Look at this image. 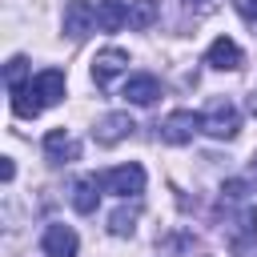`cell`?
I'll list each match as a JSON object with an SVG mask.
<instances>
[{
  "label": "cell",
  "instance_id": "1",
  "mask_svg": "<svg viewBox=\"0 0 257 257\" xmlns=\"http://www.w3.org/2000/svg\"><path fill=\"white\" fill-rule=\"evenodd\" d=\"M237 128H241L237 104H233L229 96H213V100L205 104V112H201V133H209V137H217V141H229V137H237Z\"/></svg>",
  "mask_w": 257,
  "mask_h": 257
},
{
  "label": "cell",
  "instance_id": "2",
  "mask_svg": "<svg viewBox=\"0 0 257 257\" xmlns=\"http://www.w3.org/2000/svg\"><path fill=\"white\" fill-rule=\"evenodd\" d=\"M225 241H229V249H233L237 257H253V253H257V209L245 205V209L229 221Z\"/></svg>",
  "mask_w": 257,
  "mask_h": 257
},
{
  "label": "cell",
  "instance_id": "3",
  "mask_svg": "<svg viewBox=\"0 0 257 257\" xmlns=\"http://www.w3.org/2000/svg\"><path fill=\"white\" fill-rule=\"evenodd\" d=\"M100 185H104V193H112V197H141L145 193V169L141 165H116V169H108L104 177H100Z\"/></svg>",
  "mask_w": 257,
  "mask_h": 257
},
{
  "label": "cell",
  "instance_id": "4",
  "mask_svg": "<svg viewBox=\"0 0 257 257\" xmlns=\"http://www.w3.org/2000/svg\"><path fill=\"white\" fill-rule=\"evenodd\" d=\"M197 133H201V112H193V108H177L161 120V141L165 145H189Z\"/></svg>",
  "mask_w": 257,
  "mask_h": 257
},
{
  "label": "cell",
  "instance_id": "5",
  "mask_svg": "<svg viewBox=\"0 0 257 257\" xmlns=\"http://www.w3.org/2000/svg\"><path fill=\"white\" fill-rule=\"evenodd\" d=\"M92 28H96V4H88V0H68V4H64V16H60V32H64L68 40H84Z\"/></svg>",
  "mask_w": 257,
  "mask_h": 257
},
{
  "label": "cell",
  "instance_id": "6",
  "mask_svg": "<svg viewBox=\"0 0 257 257\" xmlns=\"http://www.w3.org/2000/svg\"><path fill=\"white\" fill-rule=\"evenodd\" d=\"M133 128H137V120H133L128 112H104V116L92 124V141H96V145H104V149H112V145L128 141V137H133Z\"/></svg>",
  "mask_w": 257,
  "mask_h": 257
},
{
  "label": "cell",
  "instance_id": "7",
  "mask_svg": "<svg viewBox=\"0 0 257 257\" xmlns=\"http://www.w3.org/2000/svg\"><path fill=\"white\" fill-rule=\"evenodd\" d=\"M120 72H128V52L124 48H100L92 56V84L96 88H108Z\"/></svg>",
  "mask_w": 257,
  "mask_h": 257
},
{
  "label": "cell",
  "instance_id": "8",
  "mask_svg": "<svg viewBox=\"0 0 257 257\" xmlns=\"http://www.w3.org/2000/svg\"><path fill=\"white\" fill-rule=\"evenodd\" d=\"M76 249H80V237H76L72 225H48L40 233V253L44 257H76Z\"/></svg>",
  "mask_w": 257,
  "mask_h": 257
},
{
  "label": "cell",
  "instance_id": "9",
  "mask_svg": "<svg viewBox=\"0 0 257 257\" xmlns=\"http://www.w3.org/2000/svg\"><path fill=\"white\" fill-rule=\"evenodd\" d=\"M205 64L217 68V72H233V68L245 64V52H241V44H237L233 36H217V40L205 48Z\"/></svg>",
  "mask_w": 257,
  "mask_h": 257
},
{
  "label": "cell",
  "instance_id": "10",
  "mask_svg": "<svg viewBox=\"0 0 257 257\" xmlns=\"http://www.w3.org/2000/svg\"><path fill=\"white\" fill-rule=\"evenodd\" d=\"M44 157L52 165H72L80 157V145H76V137L68 128H48L44 133Z\"/></svg>",
  "mask_w": 257,
  "mask_h": 257
},
{
  "label": "cell",
  "instance_id": "11",
  "mask_svg": "<svg viewBox=\"0 0 257 257\" xmlns=\"http://www.w3.org/2000/svg\"><path fill=\"white\" fill-rule=\"evenodd\" d=\"M28 88H32V96L48 108V104H60L64 100V72L60 68H44V72H36L32 80H28Z\"/></svg>",
  "mask_w": 257,
  "mask_h": 257
},
{
  "label": "cell",
  "instance_id": "12",
  "mask_svg": "<svg viewBox=\"0 0 257 257\" xmlns=\"http://www.w3.org/2000/svg\"><path fill=\"white\" fill-rule=\"evenodd\" d=\"M161 96V84H157V76H149V72H133L128 80H124V100L128 104H153Z\"/></svg>",
  "mask_w": 257,
  "mask_h": 257
},
{
  "label": "cell",
  "instance_id": "13",
  "mask_svg": "<svg viewBox=\"0 0 257 257\" xmlns=\"http://www.w3.org/2000/svg\"><path fill=\"white\" fill-rule=\"evenodd\" d=\"M100 181L96 177H80V181H72V189H68V205L76 209V213H92L96 209V201H100Z\"/></svg>",
  "mask_w": 257,
  "mask_h": 257
},
{
  "label": "cell",
  "instance_id": "14",
  "mask_svg": "<svg viewBox=\"0 0 257 257\" xmlns=\"http://www.w3.org/2000/svg\"><path fill=\"white\" fill-rule=\"evenodd\" d=\"M128 24V0H96V28L116 32Z\"/></svg>",
  "mask_w": 257,
  "mask_h": 257
},
{
  "label": "cell",
  "instance_id": "15",
  "mask_svg": "<svg viewBox=\"0 0 257 257\" xmlns=\"http://www.w3.org/2000/svg\"><path fill=\"white\" fill-rule=\"evenodd\" d=\"M12 112H16V116H24V120H32V116H40V112H44V104H40V100L32 96V88L24 84V88H16V92H12Z\"/></svg>",
  "mask_w": 257,
  "mask_h": 257
},
{
  "label": "cell",
  "instance_id": "16",
  "mask_svg": "<svg viewBox=\"0 0 257 257\" xmlns=\"http://www.w3.org/2000/svg\"><path fill=\"white\" fill-rule=\"evenodd\" d=\"M137 217H141V209H137V205H133V209H116V213L108 217V233H112V237H133Z\"/></svg>",
  "mask_w": 257,
  "mask_h": 257
},
{
  "label": "cell",
  "instance_id": "17",
  "mask_svg": "<svg viewBox=\"0 0 257 257\" xmlns=\"http://www.w3.org/2000/svg\"><path fill=\"white\" fill-rule=\"evenodd\" d=\"M157 20V0H128V28H149Z\"/></svg>",
  "mask_w": 257,
  "mask_h": 257
},
{
  "label": "cell",
  "instance_id": "18",
  "mask_svg": "<svg viewBox=\"0 0 257 257\" xmlns=\"http://www.w3.org/2000/svg\"><path fill=\"white\" fill-rule=\"evenodd\" d=\"M4 80H8V92H16V88H24L32 76H28V60L24 56H12L8 64H4Z\"/></svg>",
  "mask_w": 257,
  "mask_h": 257
},
{
  "label": "cell",
  "instance_id": "19",
  "mask_svg": "<svg viewBox=\"0 0 257 257\" xmlns=\"http://www.w3.org/2000/svg\"><path fill=\"white\" fill-rule=\"evenodd\" d=\"M233 8H237V16H241V20L257 24V0H233Z\"/></svg>",
  "mask_w": 257,
  "mask_h": 257
},
{
  "label": "cell",
  "instance_id": "20",
  "mask_svg": "<svg viewBox=\"0 0 257 257\" xmlns=\"http://www.w3.org/2000/svg\"><path fill=\"white\" fill-rule=\"evenodd\" d=\"M0 177H4V181H12V177H16V165H12V157H0Z\"/></svg>",
  "mask_w": 257,
  "mask_h": 257
},
{
  "label": "cell",
  "instance_id": "21",
  "mask_svg": "<svg viewBox=\"0 0 257 257\" xmlns=\"http://www.w3.org/2000/svg\"><path fill=\"white\" fill-rule=\"evenodd\" d=\"M253 181H257V153H253Z\"/></svg>",
  "mask_w": 257,
  "mask_h": 257
},
{
  "label": "cell",
  "instance_id": "22",
  "mask_svg": "<svg viewBox=\"0 0 257 257\" xmlns=\"http://www.w3.org/2000/svg\"><path fill=\"white\" fill-rule=\"evenodd\" d=\"M189 4H193V0H189ZM201 4H205V0H201Z\"/></svg>",
  "mask_w": 257,
  "mask_h": 257
}]
</instances>
